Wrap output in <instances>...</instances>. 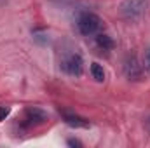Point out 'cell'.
<instances>
[{
    "label": "cell",
    "instance_id": "obj_11",
    "mask_svg": "<svg viewBox=\"0 0 150 148\" xmlns=\"http://www.w3.org/2000/svg\"><path fill=\"white\" fill-rule=\"evenodd\" d=\"M68 145H75V147H80V141H77V140H68Z\"/></svg>",
    "mask_w": 150,
    "mask_h": 148
},
{
    "label": "cell",
    "instance_id": "obj_6",
    "mask_svg": "<svg viewBox=\"0 0 150 148\" xmlns=\"http://www.w3.org/2000/svg\"><path fill=\"white\" fill-rule=\"evenodd\" d=\"M63 120H65L70 127H75V129H87V127L91 125L87 118L79 117V115H75V113H63Z\"/></svg>",
    "mask_w": 150,
    "mask_h": 148
},
{
    "label": "cell",
    "instance_id": "obj_4",
    "mask_svg": "<svg viewBox=\"0 0 150 148\" xmlns=\"http://www.w3.org/2000/svg\"><path fill=\"white\" fill-rule=\"evenodd\" d=\"M124 73L129 80H140L143 77V68L138 63L136 56H127L124 61Z\"/></svg>",
    "mask_w": 150,
    "mask_h": 148
},
{
    "label": "cell",
    "instance_id": "obj_8",
    "mask_svg": "<svg viewBox=\"0 0 150 148\" xmlns=\"http://www.w3.org/2000/svg\"><path fill=\"white\" fill-rule=\"evenodd\" d=\"M91 75L96 82H103L105 80V70L100 63H91Z\"/></svg>",
    "mask_w": 150,
    "mask_h": 148
},
{
    "label": "cell",
    "instance_id": "obj_12",
    "mask_svg": "<svg viewBox=\"0 0 150 148\" xmlns=\"http://www.w3.org/2000/svg\"><path fill=\"white\" fill-rule=\"evenodd\" d=\"M147 125H149V129H150V118H149V120H147Z\"/></svg>",
    "mask_w": 150,
    "mask_h": 148
},
{
    "label": "cell",
    "instance_id": "obj_7",
    "mask_svg": "<svg viewBox=\"0 0 150 148\" xmlns=\"http://www.w3.org/2000/svg\"><path fill=\"white\" fill-rule=\"evenodd\" d=\"M96 45H98L101 51H112L113 47H115V42H113V38L110 37V35L100 33V35L96 37Z\"/></svg>",
    "mask_w": 150,
    "mask_h": 148
},
{
    "label": "cell",
    "instance_id": "obj_2",
    "mask_svg": "<svg viewBox=\"0 0 150 148\" xmlns=\"http://www.w3.org/2000/svg\"><path fill=\"white\" fill-rule=\"evenodd\" d=\"M147 11V0H122L120 2V14L129 19H140Z\"/></svg>",
    "mask_w": 150,
    "mask_h": 148
},
{
    "label": "cell",
    "instance_id": "obj_9",
    "mask_svg": "<svg viewBox=\"0 0 150 148\" xmlns=\"http://www.w3.org/2000/svg\"><path fill=\"white\" fill-rule=\"evenodd\" d=\"M11 113L9 108H5V106H0V120H5V117Z\"/></svg>",
    "mask_w": 150,
    "mask_h": 148
},
{
    "label": "cell",
    "instance_id": "obj_13",
    "mask_svg": "<svg viewBox=\"0 0 150 148\" xmlns=\"http://www.w3.org/2000/svg\"><path fill=\"white\" fill-rule=\"evenodd\" d=\"M54 2H65V0H54Z\"/></svg>",
    "mask_w": 150,
    "mask_h": 148
},
{
    "label": "cell",
    "instance_id": "obj_1",
    "mask_svg": "<svg viewBox=\"0 0 150 148\" xmlns=\"http://www.w3.org/2000/svg\"><path fill=\"white\" fill-rule=\"evenodd\" d=\"M77 28H79L80 35L91 37V35H94V33L100 32V28H101V19H100L98 14L86 11V12H82V14L77 18Z\"/></svg>",
    "mask_w": 150,
    "mask_h": 148
},
{
    "label": "cell",
    "instance_id": "obj_5",
    "mask_svg": "<svg viewBox=\"0 0 150 148\" xmlns=\"http://www.w3.org/2000/svg\"><path fill=\"white\" fill-rule=\"evenodd\" d=\"M47 120V113L40 108H28L25 111V124L26 125H40Z\"/></svg>",
    "mask_w": 150,
    "mask_h": 148
},
{
    "label": "cell",
    "instance_id": "obj_3",
    "mask_svg": "<svg viewBox=\"0 0 150 148\" xmlns=\"http://www.w3.org/2000/svg\"><path fill=\"white\" fill-rule=\"evenodd\" d=\"M61 68H63L65 73L72 75V77H79V75H82V72H84V59H82L80 54L74 52V54H70V56H67L63 59Z\"/></svg>",
    "mask_w": 150,
    "mask_h": 148
},
{
    "label": "cell",
    "instance_id": "obj_10",
    "mask_svg": "<svg viewBox=\"0 0 150 148\" xmlns=\"http://www.w3.org/2000/svg\"><path fill=\"white\" fill-rule=\"evenodd\" d=\"M145 68L150 72V49L147 51V54H145Z\"/></svg>",
    "mask_w": 150,
    "mask_h": 148
}]
</instances>
